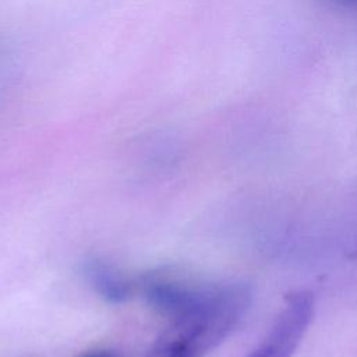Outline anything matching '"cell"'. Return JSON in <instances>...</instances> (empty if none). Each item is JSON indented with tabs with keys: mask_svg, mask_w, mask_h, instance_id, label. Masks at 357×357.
I'll list each match as a JSON object with an SVG mask.
<instances>
[{
	"mask_svg": "<svg viewBox=\"0 0 357 357\" xmlns=\"http://www.w3.org/2000/svg\"><path fill=\"white\" fill-rule=\"evenodd\" d=\"M138 291L167 324L192 357L219 346L243 321L251 303L244 283H206L174 271L158 269L142 275Z\"/></svg>",
	"mask_w": 357,
	"mask_h": 357,
	"instance_id": "obj_1",
	"label": "cell"
},
{
	"mask_svg": "<svg viewBox=\"0 0 357 357\" xmlns=\"http://www.w3.org/2000/svg\"><path fill=\"white\" fill-rule=\"evenodd\" d=\"M350 1H357V0H350Z\"/></svg>",
	"mask_w": 357,
	"mask_h": 357,
	"instance_id": "obj_6",
	"label": "cell"
},
{
	"mask_svg": "<svg viewBox=\"0 0 357 357\" xmlns=\"http://www.w3.org/2000/svg\"><path fill=\"white\" fill-rule=\"evenodd\" d=\"M78 357H121L117 351L110 349H93L89 351H84Z\"/></svg>",
	"mask_w": 357,
	"mask_h": 357,
	"instance_id": "obj_5",
	"label": "cell"
},
{
	"mask_svg": "<svg viewBox=\"0 0 357 357\" xmlns=\"http://www.w3.org/2000/svg\"><path fill=\"white\" fill-rule=\"evenodd\" d=\"M84 276L92 290L112 304L126 303L138 291L137 280L102 258L85 261Z\"/></svg>",
	"mask_w": 357,
	"mask_h": 357,
	"instance_id": "obj_3",
	"label": "cell"
},
{
	"mask_svg": "<svg viewBox=\"0 0 357 357\" xmlns=\"http://www.w3.org/2000/svg\"><path fill=\"white\" fill-rule=\"evenodd\" d=\"M146 357H192L184 344L170 332H165L151 347Z\"/></svg>",
	"mask_w": 357,
	"mask_h": 357,
	"instance_id": "obj_4",
	"label": "cell"
},
{
	"mask_svg": "<svg viewBox=\"0 0 357 357\" xmlns=\"http://www.w3.org/2000/svg\"><path fill=\"white\" fill-rule=\"evenodd\" d=\"M314 315V297L300 290L286 297V304L262 343L247 357H291Z\"/></svg>",
	"mask_w": 357,
	"mask_h": 357,
	"instance_id": "obj_2",
	"label": "cell"
}]
</instances>
